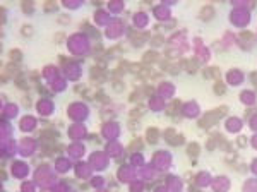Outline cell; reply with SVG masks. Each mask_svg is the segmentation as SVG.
I'll use <instances>...</instances> for the list:
<instances>
[{"mask_svg": "<svg viewBox=\"0 0 257 192\" xmlns=\"http://www.w3.org/2000/svg\"><path fill=\"white\" fill-rule=\"evenodd\" d=\"M113 89H115V91H122V89H124V84H122L120 81H113Z\"/></svg>", "mask_w": 257, "mask_h": 192, "instance_id": "cell-18", "label": "cell"}, {"mask_svg": "<svg viewBox=\"0 0 257 192\" xmlns=\"http://www.w3.org/2000/svg\"><path fill=\"white\" fill-rule=\"evenodd\" d=\"M247 144V139L245 137H238V146H245Z\"/></svg>", "mask_w": 257, "mask_h": 192, "instance_id": "cell-25", "label": "cell"}, {"mask_svg": "<svg viewBox=\"0 0 257 192\" xmlns=\"http://www.w3.org/2000/svg\"><path fill=\"white\" fill-rule=\"evenodd\" d=\"M16 86H17L19 89H28V88H29V86H28V81H26V77H24L22 72L16 77Z\"/></svg>", "mask_w": 257, "mask_h": 192, "instance_id": "cell-3", "label": "cell"}, {"mask_svg": "<svg viewBox=\"0 0 257 192\" xmlns=\"http://www.w3.org/2000/svg\"><path fill=\"white\" fill-rule=\"evenodd\" d=\"M82 95H84L86 99H93V98H94V95H93L91 91H88V89H84V93H82Z\"/></svg>", "mask_w": 257, "mask_h": 192, "instance_id": "cell-22", "label": "cell"}, {"mask_svg": "<svg viewBox=\"0 0 257 192\" xmlns=\"http://www.w3.org/2000/svg\"><path fill=\"white\" fill-rule=\"evenodd\" d=\"M250 79H252V84L257 86V72H252V74H250Z\"/></svg>", "mask_w": 257, "mask_h": 192, "instance_id": "cell-24", "label": "cell"}, {"mask_svg": "<svg viewBox=\"0 0 257 192\" xmlns=\"http://www.w3.org/2000/svg\"><path fill=\"white\" fill-rule=\"evenodd\" d=\"M29 77H31V81H35V82H38V81H39V74H38V72H31V74H29Z\"/></svg>", "mask_w": 257, "mask_h": 192, "instance_id": "cell-23", "label": "cell"}, {"mask_svg": "<svg viewBox=\"0 0 257 192\" xmlns=\"http://www.w3.org/2000/svg\"><path fill=\"white\" fill-rule=\"evenodd\" d=\"M178 106H180V101L171 103V105H170V108H168V115H173V112L177 113V112H178Z\"/></svg>", "mask_w": 257, "mask_h": 192, "instance_id": "cell-10", "label": "cell"}, {"mask_svg": "<svg viewBox=\"0 0 257 192\" xmlns=\"http://www.w3.org/2000/svg\"><path fill=\"white\" fill-rule=\"evenodd\" d=\"M69 21H70L69 16H60V17H58V22H60V24H67Z\"/></svg>", "mask_w": 257, "mask_h": 192, "instance_id": "cell-21", "label": "cell"}, {"mask_svg": "<svg viewBox=\"0 0 257 192\" xmlns=\"http://www.w3.org/2000/svg\"><path fill=\"white\" fill-rule=\"evenodd\" d=\"M139 96H141L139 91H132V93H130V98H128V101H130V103H134V101H137V99H139Z\"/></svg>", "mask_w": 257, "mask_h": 192, "instance_id": "cell-16", "label": "cell"}, {"mask_svg": "<svg viewBox=\"0 0 257 192\" xmlns=\"http://www.w3.org/2000/svg\"><path fill=\"white\" fill-rule=\"evenodd\" d=\"M118 52H122V46H113V48H110V50H106V55L115 57V53H118Z\"/></svg>", "mask_w": 257, "mask_h": 192, "instance_id": "cell-14", "label": "cell"}, {"mask_svg": "<svg viewBox=\"0 0 257 192\" xmlns=\"http://www.w3.org/2000/svg\"><path fill=\"white\" fill-rule=\"evenodd\" d=\"M128 127H130L132 131H137V127H139V125H137V122H130V125H128Z\"/></svg>", "mask_w": 257, "mask_h": 192, "instance_id": "cell-26", "label": "cell"}, {"mask_svg": "<svg viewBox=\"0 0 257 192\" xmlns=\"http://www.w3.org/2000/svg\"><path fill=\"white\" fill-rule=\"evenodd\" d=\"M65 39V33H57L55 35V43H62Z\"/></svg>", "mask_w": 257, "mask_h": 192, "instance_id": "cell-19", "label": "cell"}, {"mask_svg": "<svg viewBox=\"0 0 257 192\" xmlns=\"http://www.w3.org/2000/svg\"><path fill=\"white\" fill-rule=\"evenodd\" d=\"M21 101H22V105H24V106H31V99H29V96H22V99H21Z\"/></svg>", "mask_w": 257, "mask_h": 192, "instance_id": "cell-20", "label": "cell"}, {"mask_svg": "<svg viewBox=\"0 0 257 192\" xmlns=\"http://www.w3.org/2000/svg\"><path fill=\"white\" fill-rule=\"evenodd\" d=\"M21 33H22L24 36H31V35H33V28H31L29 24H26V26H22V29H21Z\"/></svg>", "mask_w": 257, "mask_h": 192, "instance_id": "cell-12", "label": "cell"}, {"mask_svg": "<svg viewBox=\"0 0 257 192\" xmlns=\"http://www.w3.org/2000/svg\"><path fill=\"white\" fill-rule=\"evenodd\" d=\"M142 113H144V106H142V105H139L135 110H132V112H130V117H132V118H137V117H141Z\"/></svg>", "mask_w": 257, "mask_h": 192, "instance_id": "cell-5", "label": "cell"}, {"mask_svg": "<svg viewBox=\"0 0 257 192\" xmlns=\"http://www.w3.org/2000/svg\"><path fill=\"white\" fill-rule=\"evenodd\" d=\"M10 62H14V64H19L21 62V58H22V53H21V50L17 48H14V50H10Z\"/></svg>", "mask_w": 257, "mask_h": 192, "instance_id": "cell-4", "label": "cell"}, {"mask_svg": "<svg viewBox=\"0 0 257 192\" xmlns=\"http://www.w3.org/2000/svg\"><path fill=\"white\" fill-rule=\"evenodd\" d=\"M214 93H218V95H223V93H225V86H223L221 82H216V86H214Z\"/></svg>", "mask_w": 257, "mask_h": 192, "instance_id": "cell-17", "label": "cell"}, {"mask_svg": "<svg viewBox=\"0 0 257 192\" xmlns=\"http://www.w3.org/2000/svg\"><path fill=\"white\" fill-rule=\"evenodd\" d=\"M45 10H46V12H50V10H57V3H55V2H46V3H45Z\"/></svg>", "mask_w": 257, "mask_h": 192, "instance_id": "cell-15", "label": "cell"}, {"mask_svg": "<svg viewBox=\"0 0 257 192\" xmlns=\"http://www.w3.org/2000/svg\"><path fill=\"white\" fill-rule=\"evenodd\" d=\"M94 99H98V101H101V103H108V101H110V99H108V96L105 95L103 91H98L96 96H94Z\"/></svg>", "mask_w": 257, "mask_h": 192, "instance_id": "cell-8", "label": "cell"}, {"mask_svg": "<svg viewBox=\"0 0 257 192\" xmlns=\"http://www.w3.org/2000/svg\"><path fill=\"white\" fill-rule=\"evenodd\" d=\"M190 192H201V191H197L196 187H190Z\"/></svg>", "mask_w": 257, "mask_h": 192, "instance_id": "cell-27", "label": "cell"}, {"mask_svg": "<svg viewBox=\"0 0 257 192\" xmlns=\"http://www.w3.org/2000/svg\"><path fill=\"white\" fill-rule=\"evenodd\" d=\"M151 43H153V46H160V45H163V43H165V38H163L161 35H156V36H153Z\"/></svg>", "mask_w": 257, "mask_h": 192, "instance_id": "cell-6", "label": "cell"}, {"mask_svg": "<svg viewBox=\"0 0 257 192\" xmlns=\"http://www.w3.org/2000/svg\"><path fill=\"white\" fill-rule=\"evenodd\" d=\"M156 60H160V58H158V53H154V52H149L144 57V62H156Z\"/></svg>", "mask_w": 257, "mask_h": 192, "instance_id": "cell-9", "label": "cell"}, {"mask_svg": "<svg viewBox=\"0 0 257 192\" xmlns=\"http://www.w3.org/2000/svg\"><path fill=\"white\" fill-rule=\"evenodd\" d=\"M21 7H22V10H26L28 14H31V12H33V3H31V2H22V3H21Z\"/></svg>", "mask_w": 257, "mask_h": 192, "instance_id": "cell-11", "label": "cell"}, {"mask_svg": "<svg viewBox=\"0 0 257 192\" xmlns=\"http://www.w3.org/2000/svg\"><path fill=\"white\" fill-rule=\"evenodd\" d=\"M91 77L93 79H96V81H103V79L106 77V72H105V69H101V67H93L91 69Z\"/></svg>", "mask_w": 257, "mask_h": 192, "instance_id": "cell-1", "label": "cell"}, {"mask_svg": "<svg viewBox=\"0 0 257 192\" xmlns=\"http://www.w3.org/2000/svg\"><path fill=\"white\" fill-rule=\"evenodd\" d=\"M201 17H204L206 21H209L213 17V9H211V7H206V9L201 12Z\"/></svg>", "mask_w": 257, "mask_h": 192, "instance_id": "cell-7", "label": "cell"}, {"mask_svg": "<svg viewBox=\"0 0 257 192\" xmlns=\"http://www.w3.org/2000/svg\"><path fill=\"white\" fill-rule=\"evenodd\" d=\"M39 135H41V139H45L48 142H53V141H57V137H58V134H57L55 131H41Z\"/></svg>", "mask_w": 257, "mask_h": 192, "instance_id": "cell-2", "label": "cell"}, {"mask_svg": "<svg viewBox=\"0 0 257 192\" xmlns=\"http://www.w3.org/2000/svg\"><path fill=\"white\" fill-rule=\"evenodd\" d=\"M189 153H190V156H197L199 146H197V144H190V146H189Z\"/></svg>", "mask_w": 257, "mask_h": 192, "instance_id": "cell-13", "label": "cell"}]
</instances>
